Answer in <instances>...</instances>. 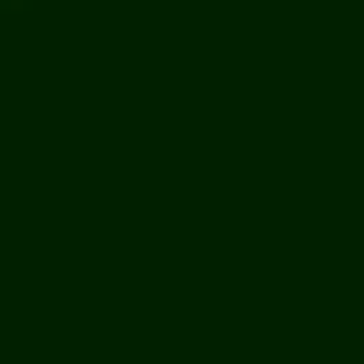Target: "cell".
Masks as SVG:
<instances>
[{"mask_svg":"<svg viewBox=\"0 0 364 364\" xmlns=\"http://www.w3.org/2000/svg\"><path fill=\"white\" fill-rule=\"evenodd\" d=\"M0 11H11V0H0Z\"/></svg>","mask_w":364,"mask_h":364,"instance_id":"6da1fadb","label":"cell"}]
</instances>
